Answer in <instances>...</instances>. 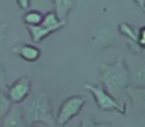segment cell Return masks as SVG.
Returning <instances> with one entry per match:
<instances>
[{"label":"cell","mask_w":145,"mask_h":127,"mask_svg":"<svg viewBox=\"0 0 145 127\" xmlns=\"http://www.w3.org/2000/svg\"><path fill=\"white\" fill-rule=\"evenodd\" d=\"M118 30L120 32V34H122L123 36L126 37L129 41H131L134 44H137V41H138V30H135L134 28L129 26L126 23H122V24L119 25Z\"/></svg>","instance_id":"obj_12"},{"label":"cell","mask_w":145,"mask_h":127,"mask_svg":"<svg viewBox=\"0 0 145 127\" xmlns=\"http://www.w3.org/2000/svg\"><path fill=\"white\" fill-rule=\"evenodd\" d=\"M1 127H28L23 115L21 104H13L1 121Z\"/></svg>","instance_id":"obj_7"},{"label":"cell","mask_w":145,"mask_h":127,"mask_svg":"<svg viewBox=\"0 0 145 127\" xmlns=\"http://www.w3.org/2000/svg\"><path fill=\"white\" fill-rule=\"evenodd\" d=\"M80 127H112L110 124L106 123H97L91 119L89 115H86L81 121Z\"/></svg>","instance_id":"obj_15"},{"label":"cell","mask_w":145,"mask_h":127,"mask_svg":"<svg viewBox=\"0 0 145 127\" xmlns=\"http://www.w3.org/2000/svg\"><path fill=\"white\" fill-rule=\"evenodd\" d=\"M66 25V20H61L54 11L45 13L42 23L38 26L28 27L31 39L34 43H41L51 34L61 30Z\"/></svg>","instance_id":"obj_3"},{"label":"cell","mask_w":145,"mask_h":127,"mask_svg":"<svg viewBox=\"0 0 145 127\" xmlns=\"http://www.w3.org/2000/svg\"><path fill=\"white\" fill-rule=\"evenodd\" d=\"M7 89V95L13 104H21L27 98L32 89V81L28 76H23L12 83Z\"/></svg>","instance_id":"obj_6"},{"label":"cell","mask_w":145,"mask_h":127,"mask_svg":"<svg viewBox=\"0 0 145 127\" xmlns=\"http://www.w3.org/2000/svg\"><path fill=\"white\" fill-rule=\"evenodd\" d=\"M13 103L8 97L7 93H4L2 91H0V119L5 117V115L9 112L12 107Z\"/></svg>","instance_id":"obj_13"},{"label":"cell","mask_w":145,"mask_h":127,"mask_svg":"<svg viewBox=\"0 0 145 127\" xmlns=\"http://www.w3.org/2000/svg\"><path fill=\"white\" fill-rule=\"evenodd\" d=\"M134 2L137 4V6H139L140 8H144L145 7V0H134Z\"/></svg>","instance_id":"obj_20"},{"label":"cell","mask_w":145,"mask_h":127,"mask_svg":"<svg viewBox=\"0 0 145 127\" xmlns=\"http://www.w3.org/2000/svg\"><path fill=\"white\" fill-rule=\"evenodd\" d=\"M32 9L47 13L53 11V0H31Z\"/></svg>","instance_id":"obj_14"},{"label":"cell","mask_w":145,"mask_h":127,"mask_svg":"<svg viewBox=\"0 0 145 127\" xmlns=\"http://www.w3.org/2000/svg\"><path fill=\"white\" fill-rule=\"evenodd\" d=\"M139 48L145 49V26L138 30V41H137Z\"/></svg>","instance_id":"obj_18"},{"label":"cell","mask_w":145,"mask_h":127,"mask_svg":"<svg viewBox=\"0 0 145 127\" xmlns=\"http://www.w3.org/2000/svg\"><path fill=\"white\" fill-rule=\"evenodd\" d=\"M85 89L91 93L95 104L103 111H116L121 114L126 111L123 105L119 104L112 94L108 92L101 85H93L89 83H86Z\"/></svg>","instance_id":"obj_4"},{"label":"cell","mask_w":145,"mask_h":127,"mask_svg":"<svg viewBox=\"0 0 145 127\" xmlns=\"http://www.w3.org/2000/svg\"><path fill=\"white\" fill-rule=\"evenodd\" d=\"M113 40V35L111 31L108 29H101L95 33V38L91 40V42L99 47V49H105L111 44Z\"/></svg>","instance_id":"obj_10"},{"label":"cell","mask_w":145,"mask_h":127,"mask_svg":"<svg viewBox=\"0 0 145 127\" xmlns=\"http://www.w3.org/2000/svg\"><path fill=\"white\" fill-rule=\"evenodd\" d=\"M8 38V33H7V26L4 23L0 22V54L2 52L5 44Z\"/></svg>","instance_id":"obj_16"},{"label":"cell","mask_w":145,"mask_h":127,"mask_svg":"<svg viewBox=\"0 0 145 127\" xmlns=\"http://www.w3.org/2000/svg\"><path fill=\"white\" fill-rule=\"evenodd\" d=\"M1 121H2V119H0V127H1Z\"/></svg>","instance_id":"obj_22"},{"label":"cell","mask_w":145,"mask_h":127,"mask_svg":"<svg viewBox=\"0 0 145 127\" xmlns=\"http://www.w3.org/2000/svg\"><path fill=\"white\" fill-rule=\"evenodd\" d=\"M6 87V73L3 66L0 63V91H4Z\"/></svg>","instance_id":"obj_17"},{"label":"cell","mask_w":145,"mask_h":127,"mask_svg":"<svg viewBox=\"0 0 145 127\" xmlns=\"http://www.w3.org/2000/svg\"><path fill=\"white\" fill-rule=\"evenodd\" d=\"M143 11H144V12H145V7H144V8H143Z\"/></svg>","instance_id":"obj_23"},{"label":"cell","mask_w":145,"mask_h":127,"mask_svg":"<svg viewBox=\"0 0 145 127\" xmlns=\"http://www.w3.org/2000/svg\"><path fill=\"white\" fill-rule=\"evenodd\" d=\"M23 115L28 126L35 124H45L49 127L57 125L56 119L53 114L50 98L46 92L37 93L28 100L21 103Z\"/></svg>","instance_id":"obj_2"},{"label":"cell","mask_w":145,"mask_h":127,"mask_svg":"<svg viewBox=\"0 0 145 127\" xmlns=\"http://www.w3.org/2000/svg\"><path fill=\"white\" fill-rule=\"evenodd\" d=\"M45 13L42 11L36 10V9H31V10L27 11L23 16V21L27 25V27H33V26H38L42 23L43 19H44Z\"/></svg>","instance_id":"obj_11"},{"label":"cell","mask_w":145,"mask_h":127,"mask_svg":"<svg viewBox=\"0 0 145 127\" xmlns=\"http://www.w3.org/2000/svg\"><path fill=\"white\" fill-rule=\"evenodd\" d=\"M12 52L26 62L34 63L41 57V51L38 47L31 44H18L12 48Z\"/></svg>","instance_id":"obj_8"},{"label":"cell","mask_w":145,"mask_h":127,"mask_svg":"<svg viewBox=\"0 0 145 127\" xmlns=\"http://www.w3.org/2000/svg\"><path fill=\"white\" fill-rule=\"evenodd\" d=\"M75 6V0H53V11L61 20H66Z\"/></svg>","instance_id":"obj_9"},{"label":"cell","mask_w":145,"mask_h":127,"mask_svg":"<svg viewBox=\"0 0 145 127\" xmlns=\"http://www.w3.org/2000/svg\"><path fill=\"white\" fill-rule=\"evenodd\" d=\"M99 78L103 87L113 96H116L128 87L131 76L124 60L118 58L112 64H103L99 67Z\"/></svg>","instance_id":"obj_1"},{"label":"cell","mask_w":145,"mask_h":127,"mask_svg":"<svg viewBox=\"0 0 145 127\" xmlns=\"http://www.w3.org/2000/svg\"><path fill=\"white\" fill-rule=\"evenodd\" d=\"M86 101L87 99L81 95H72L67 98L59 108L56 117L57 125L60 127L66 126L74 117L81 112L82 108L86 104Z\"/></svg>","instance_id":"obj_5"},{"label":"cell","mask_w":145,"mask_h":127,"mask_svg":"<svg viewBox=\"0 0 145 127\" xmlns=\"http://www.w3.org/2000/svg\"><path fill=\"white\" fill-rule=\"evenodd\" d=\"M19 8L23 10H27L31 6V0H16Z\"/></svg>","instance_id":"obj_19"},{"label":"cell","mask_w":145,"mask_h":127,"mask_svg":"<svg viewBox=\"0 0 145 127\" xmlns=\"http://www.w3.org/2000/svg\"><path fill=\"white\" fill-rule=\"evenodd\" d=\"M28 127H39V126H36V125H30V126H28Z\"/></svg>","instance_id":"obj_21"}]
</instances>
